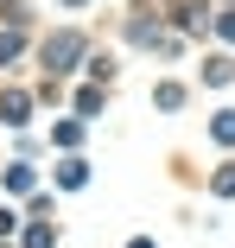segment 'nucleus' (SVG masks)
Here are the masks:
<instances>
[{
	"instance_id": "obj_1",
	"label": "nucleus",
	"mask_w": 235,
	"mask_h": 248,
	"mask_svg": "<svg viewBox=\"0 0 235 248\" xmlns=\"http://www.w3.org/2000/svg\"><path fill=\"white\" fill-rule=\"evenodd\" d=\"M76 58H83V32H58L44 45V70H70Z\"/></svg>"
},
{
	"instance_id": "obj_2",
	"label": "nucleus",
	"mask_w": 235,
	"mask_h": 248,
	"mask_svg": "<svg viewBox=\"0 0 235 248\" xmlns=\"http://www.w3.org/2000/svg\"><path fill=\"white\" fill-rule=\"evenodd\" d=\"M210 140H216V146H235V115H216V121H210Z\"/></svg>"
},
{
	"instance_id": "obj_3",
	"label": "nucleus",
	"mask_w": 235,
	"mask_h": 248,
	"mask_svg": "<svg viewBox=\"0 0 235 248\" xmlns=\"http://www.w3.org/2000/svg\"><path fill=\"white\" fill-rule=\"evenodd\" d=\"M26 108H32L26 95H0V115H7V121H26Z\"/></svg>"
},
{
	"instance_id": "obj_4",
	"label": "nucleus",
	"mask_w": 235,
	"mask_h": 248,
	"mask_svg": "<svg viewBox=\"0 0 235 248\" xmlns=\"http://www.w3.org/2000/svg\"><path fill=\"white\" fill-rule=\"evenodd\" d=\"M204 77H210V83H216V89H222V83H229V77H235V70H229V58H210V64H204Z\"/></svg>"
},
{
	"instance_id": "obj_5",
	"label": "nucleus",
	"mask_w": 235,
	"mask_h": 248,
	"mask_svg": "<svg viewBox=\"0 0 235 248\" xmlns=\"http://www.w3.org/2000/svg\"><path fill=\"white\" fill-rule=\"evenodd\" d=\"M216 197H235V166H222V172H216Z\"/></svg>"
},
{
	"instance_id": "obj_6",
	"label": "nucleus",
	"mask_w": 235,
	"mask_h": 248,
	"mask_svg": "<svg viewBox=\"0 0 235 248\" xmlns=\"http://www.w3.org/2000/svg\"><path fill=\"white\" fill-rule=\"evenodd\" d=\"M26 248H51V229H38V223H32V229H26Z\"/></svg>"
},
{
	"instance_id": "obj_7",
	"label": "nucleus",
	"mask_w": 235,
	"mask_h": 248,
	"mask_svg": "<svg viewBox=\"0 0 235 248\" xmlns=\"http://www.w3.org/2000/svg\"><path fill=\"white\" fill-rule=\"evenodd\" d=\"M216 38H229V45H235V13H222V19H216Z\"/></svg>"
},
{
	"instance_id": "obj_8",
	"label": "nucleus",
	"mask_w": 235,
	"mask_h": 248,
	"mask_svg": "<svg viewBox=\"0 0 235 248\" xmlns=\"http://www.w3.org/2000/svg\"><path fill=\"white\" fill-rule=\"evenodd\" d=\"M19 58V38H0V64H13Z\"/></svg>"
}]
</instances>
